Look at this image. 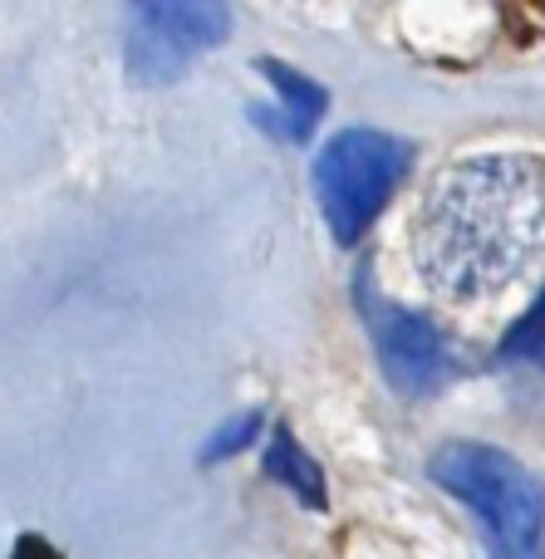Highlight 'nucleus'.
Instances as JSON below:
<instances>
[{"mask_svg": "<svg viewBox=\"0 0 545 559\" xmlns=\"http://www.w3.org/2000/svg\"><path fill=\"white\" fill-rule=\"evenodd\" d=\"M545 255V163L467 157L428 187L413 222L418 275L448 299H491Z\"/></svg>", "mask_w": 545, "mask_h": 559, "instance_id": "nucleus-1", "label": "nucleus"}, {"mask_svg": "<svg viewBox=\"0 0 545 559\" xmlns=\"http://www.w3.org/2000/svg\"><path fill=\"white\" fill-rule=\"evenodd\" d=\"M428 472L487 525L491 559H545V481L531 466L497 447L448 442L433 452Z\"/></svg>", "mask_w": 545, "mask_h": 559, "instance_id": "nucleus-2", "label": "nucleus"}, {"mask_svg": "<svg viewBox=\"0 0 545 559\" xmlns=\"http://www.w3.org/2000/svg\"><path fill=\"white\" fill-rule=\"evenodd\" d=\"M408 173V143L379 128H344L315 157V197L334 241L354 246Z\"/></svg>", "mask_w": 545, "mask_h": 559, "instance_id": "nucleus-3", "label": "nucleus"}, {"mask_svg": "<svg viewBox=\"0 0 545 559\" xmlns=\"http://www.w3.org/2000/svg\"><path fill=\"white\" fill-rule=\"evenodd\" d=\"M232 35V10L216 0H147L128 20L123 64L133 84H173L197 55Z\"/></svg>", "mask_w": 545, "mask_h": 559, "instance_id": "nucleus-4", "label": "nucleus"}, {"mask_svg": "<svg viewBox=\"0 0 545 559\" xmlns=\"http://www.w3.org/2000/svg\"><path fill=\"white\" fill-rule=\"evenodd\" d=\"M374 344H379V358H383V373L399 393L408 397H423L448 378V348H442L438 329L428 324L423 314L413 309H374Z\"/></svg>", "mask_w": 545, "mask_h": 559, "instance_id": "nucleus-5", "label": "nucleus"}, {"mask_svg": "<svg viewBox=\"0 0 545 559\" xmlns=\"http://www.w3.org/2000/svg\"><path fill=\"white\" fill-rule=\"evenodd\" d=\"M265 79H271L275 98H281V118H275V133H285L291 143H305L315 133V118L324 114V88L310 84L305 74H295L291 64H275L265 59Z\"/></svg>", "mask_w": 545, "mask_h": 559, "instance_id": "nucleus-6", "label": "nucleus"}, {"mask_svg": "<svg viewBox=\"0 0 545 559\" xmlns=\"http://www.w3.org/2000/svg\"><path fill=\"white\" fill-rule=\"evenodd\" d=\"M265 472L281 486H291L310 511H324V476H320V466L305 456V447L291 437V427H275L271 452H265Z\"/></svg>", "mask_w": 545, "mask_h": 559, "instance_id": "nucleus-7", "label": "nucleus"}, {"mask_svg": "<svg viewBox=\"0 0 545 559\" xmlns=\"http://www.w3.org/2000/svg\"><path fill=\"white\" fill-rule=\"evenodd\" d=\"M501 354H507V358H521V364H545V295L526 309V319H521V324L507 334Z\"/></svg>", "mask_w": 545, "mask_h": 559, "instance_id": "nucleus-8", "label": "nucleus"}, {"mask_svg": "<svg viewBox=\"0 0 545 559\" xmlns=\"http://www.w3.org/2000/svg\"><path fill=\"white\" fill-rule=\"evenodd\" d=\"M256 427H261V417H256V413H246L241 423H226V427H222V437H216V442L206 447V462H222V456H232L236 447H246V442H251Z\"/></svg>", "mask_w": 545, "mask_h": 559, "instance_id": "nucleus-9", "label": "nucleus"}, {"mask_svg": "<svg viewBox=\"0 0 545 559\" xmlns=\"http://www.w3.org/2000/svg\"><path fill=\"white\" fill-rule=\"evenodd\" d=\"M10 559H64V555H59L45 535H20L15 550H10Z\"/></svg>", "mask_w": 545, "mask_h": 559, "instance_id": "nucleus-10", "label": "nucleus"}]
</instances>
